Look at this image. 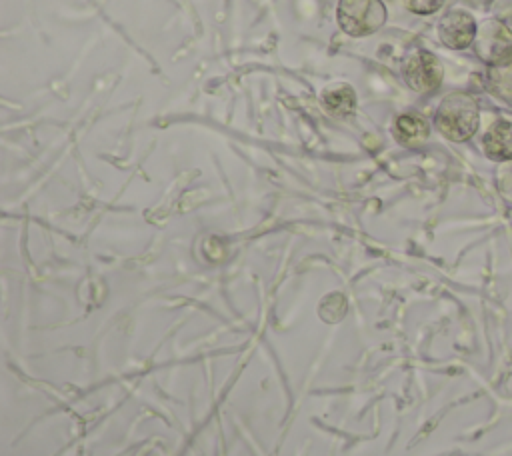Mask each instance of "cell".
Here are the masks:
<instances>
[{"label": "cell", "mask_w": 512, "mask_h": 456, "mask_svg": "<svg viewBox=\"0 0 512 456\" xmlns=\"http://www.w3.org/2000/svg\"><path fill=\"white\" fill-rule=\"evenodd\" d=\"M434 124L438 132L452 142L470 140L480 124L478 102L468 92H452L436 108Z\"/></svg>", "instance_id": "1"}, {"label": "cell", "mask_w": 512, "mask_h": 456, "mask_svg": "<svg viewBox=\"0 0 512 456\" xmlns=\"http://www.w3.org/2000/svg\"><path fill=\"white\" fill-rule=\"evenodd\" d=\"M386 6L380 0H340L336 18L338 26L354 38L378 32L386 22Z\"/></svg>", "instance_id": "2"}, {"label": "cell", "mask_w": 512, "mask_h": 456, "mask_svg": "<svg viewBox=\"0 0 512 456\" xmlns=\"http://www.w3.org/2000/svg\"><path fill=\"white\" fill-rule=\"evenodd\" d=\"M476 56L492 66V68H506L512 64V30L500 20H484L478 26L474 38Z\"/></svg>", "instance_id": "3"}, {"label": "cell", "mask_w": 512, "mask_h": 456, "mask_svg": "<svg viewBox=\"0 0 512 456\" xmlns=\"http://www.w3.org/2000/svg\"><path fill=\"white\" fill-rule=\"evenodd\" d=\"M406 84L418 92V94H428L434 92L444 78V68L438 60L436 54L428 50H416L412 52L402 68Z\"/></svg>", "instance_id": "4"}, {"label": "cell", "mask_w": 512, "mask_h": 456, "mask_svg": "<svg viewBox=\"0 0 512 456\" xmlns=\"http://www.w3.org/2000/svg\"><path fill=\"white\" fill-rule=\"evenodd\" d=\"M476 32V20L464 10H450L438 22V38L444 46L452 50L468 48L474 42Z\"/></svg>", "instance_id": "5"}, {"label": "cell", "mask_w": 512, "mask_h": 456, "mask_svg": "<svg viewBox=\"0 0 512 456\" xmlns=\"http://www.w3.org/2000/svg\"><path fill=\"white\" fill-rule=\"evenodd\" d=\"M484 152L494 162L512 160V122L496 120L482 138Z\"/></svg>", "instance_id": "6"}, {"label": "cell", "mask_w": 512, "mask_h": 456, "mask_svg": "<svg viewBox=\"0 0 512 456\" xmlns=\"http://www.w3.org/2000/svg\"><path fill=\"white\" fill-rule=\"evenodd\" d=\"M428 136H430V126L418 114H400L394 120V138L402 146H410V148L420 146L428 140Z\"/></svg>", "instance_id": "7"}, {"label": "cell", "mask_w": 512, "mask_h": 456, "mask_svg": "<svg viewBox=\"0 0 512 456\" xmlns=\"http://www.w3.org/2000/svg\"><path fill=\"white\" fill-rule=\"evenodd\" d=\"M322 102L334 116H352L356 110V90L346 82L328 84L322 90Z\"/></svg>", "instance_id": "8"}, {"label": "cell", "mask_w": 512, "mask_h": 456, "mask_svg": "<svg viewBox=\"0 0 512 456\" xmlns=\"http://www.w3.org/2000/svg\"><path fill=\"white\" fill-rule=\"evenodd\" d=\"M496 180H498V188H500V194L512 202V160L510 162H504V166L498 170L496 174Z\"/></svg>", "instance_id": "9"}, {"label": "cell", "mask_w": 512, "mask_h": 456, "mask_svg": "<svg viewBox=\"0 0 512 456\" xmlns=\"http://www.w3.org/2000/svg\"><path fill=\"white\" fill-rule=\"evenodd\" d=\"M406 8L414 14H434L436 10H440V6L444 4V0H404Z\"/></svg>", "instance_id": "10"}]
</instances>
